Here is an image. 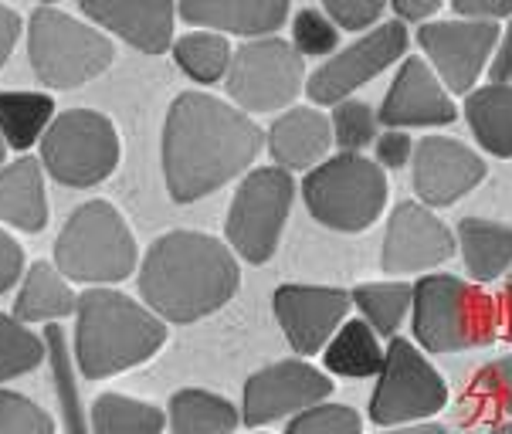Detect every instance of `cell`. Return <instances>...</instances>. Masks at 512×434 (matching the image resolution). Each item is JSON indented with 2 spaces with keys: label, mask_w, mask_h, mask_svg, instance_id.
I'll list each match as a JSON object with an SVG mask.
<instances>
[{
  "label": "cell",
  "mask_w": 512,
  "mask_h": 434,
  "mask_svg": "<svg viewBox=\"0 0 512 434\" xmlns=\"http://www.w3.org/2000/svg\"><path fill=\"white\" fill-rule=\"evenodd\" d=\"M265 133L248 112L218 95L184 92L170 102L163 123V177L177 204H194L245 173Z\"/></svg>",
  "instance_id": "6da1fadb"
},
{
  "label": "cell",
  "mask_w": 512,
  "mask_h": 434,
  "mask_svg": "<svg viewBox=\"0 0 512 434\" xmlns=\"http://www.w3.org/2000/svg\"><path fill=\"white\" fill-rule=\"evenodd\" d=\"M414 340L428 353H462L496 343L502 309L475 282L424 275L414 282Z\"/></svg>",
  "instance_id": "277c9868"
},
{
  "label": "cell",
  "mask_w": 512,
  "mask_h": 434,
  "mask_svg": "<svg viewBox=\"0 0 512 434\" xmlns=\"http://www.w3.org/2000/svg\"><path fill=\"white\" fill-rule=\"evenodd\" d=\"M380 434H448V428L421 421V424H407V428H387V431H380Z\"/></svg>",
  "instance_id": "bcb514c9"
},
{
  "label": "cell",
  "mask_w": 512,
  "mask_h": 434,
  "mask_svg": "<svg viewBox=\"0 0 512 434\" xmlns=\"http://www.w3.org/2000/svg\"><path fill=\"white\" fill-rule=\"evenodd\" d=\"M173 58L184 72L201 85H214L228 75L231 68V41L214 31H190L177 38Z\"/></svg>",
  "instance_id": "f546056e"
},
{
  "label": "cell",
  "mask_w": 512,
  "mask_h": 434,
  "mask_svg": "<svg viewBox=\"0 0 512 434\" xmlns=\"http://www.w3.org/2000/svg\"><path fill=\"white\" fill-rule=\"evenodd\" d=\"M333 394V384L323 370H316L306 360H282L272 367L251 373L245 384V404L241 421L248 428L282 421L285 414H302L309 407H319Z\"/></svg>",
  "instance_id": "5bb4252c"
},
{
  "label": "cell",
  "mask_w": 512,
  "mask_h": 434,
  "mask_svg": "<svg viewBox=\"0 0 512 434\" xmlns=\"http://www.w3.org/2000/svg\"><path fill=\"white\" fill-rule=\"evenodd\" d=\"M177 14L194 28H207L214 34H241V38H272L289 21L285 0H187Z\"/></svg>",
  "instance_id": "ffe728a7"
},
{
  "label": "cell",
  "mask_w": 512,
  "mask_h": 434,
  "mask_svg": "<svg viewBox=\"0 0 512 434\" xmlns=\"http://www.w3.org/2000/svg\"><path fill=\"white\" fill-rule=\"evenodd\" d=\"M4 160H7V143H4V136H0V167H4Z\"/></svg>",
  "instance_id": "681fc988"
},
{
  "label": "cell",
  "mask_w": 512,
  "mask_h": 434,
  "mask_svg": "<svg viewBox=\"0 0 512 434\" xmlns=\"http://www.w3.org/2000/svg\"><path fill=\"white\" fill-rule=\"evenodd\" d=\"M455 245L475 282H496L512 272V228L489 217H462L455 228Z\"/></svg>",
  "instance_id": "603a6c76"
},
{
  "label": "cell",
  "mask_w": 512,
  "mask_h": 434,
  "mask_svg": "<svg viewBox=\"0 0 512 434\" xmlns=\"http://www.w3.org/2000/svg\"><path fill=\"white\" fill-rule=\"evenodd\" d=\"M377 109L367 106L360 99H346L333 109V143H340L343 153H357L367 150L370 143H377Z\"/></svg>",
  "instance_id": "d6a6232c"
},
{
  "label": "cell",
  "mask_w": 512,
  "mask_h": 434,
  "mask_svg": "<svg viewBox=\"0 0 512 434\" xmlns=\"http://www.w3.org/2000/svg\"><path fill=\"white\" fill-rule=\"evenodd\" d=\"M241 272L231 248L201 231L156 238L140 268V292L167 323H197L238 295Z\"/></svg>",
  "instance_id": "7a4b0ae2"
},
{
  "label": "cell",
  "mask_w": 512,
  "mask_h": 434,
  "mask_svg": "<svg viewBox=\"0 0 512 434\" xmlns=\"http://www.w3.org/2000/svg\"><path fill=\"white\" fill-rule=\"evenodd\" d=\"M82 14L102 24L106 31L119 34L126 45H133L143 55H163L173 45V21L177 7L173 4H123V0H85Z\"/></svg>",
  "instance_id": "d6986e66"
},
{
  "label": "cell",
  "mask_w": 512,
  "mask_h": 434,
  "mask_svg": "<svg viewBox=\"0 0 512 434\" xmlns=\"http://www.w3.org/2000/svg\"><path fill=\"white\" fill-rule=\"evenodd\" d=\"M45 353H48V346L41 343V336L24 329L14 316L0 312V384L38 370Z\"/></svg>",
  "instance_id": "1f68e13d"
},
{
  "label": "cell",
  "mask_w": 512,
  "mask_h": 434,
  "mask_svg": "<svg viewBox=\"0 0 512 434\" xmlns=\"http://www.w3.org/2000/svg\"><path fill=\"white\" fill-rule=\"evenodd\" d=\"M489 82L512 85V17L506 21V28H502L496 55H492V62H489Z\"/></svg>",
  "instance_id": "7bdbcfd3"
},
{
  "label": "cell",
  "mask_w": 512,
  "mask_h": 434,
  "mask_svg": "<svg viewBox=\"0 0 512 434\" xmlns=\"http://www.w3.org/2000/svg\"><path fill=\"white\" fill-rule=\"evenodd\" d=\"M0 221L14 224L17 231L38 234L48 224V197L41 163L24 156L0 170Z\"/></svg>",
  "instance_id": "7402d4cb"
},
{
  "label": "cell",
  "mask_w": 512,
  "mask_h": 434,
  "mask_svg": "<svg viewBox=\"0 0 512 434\" xmlns=\"http://www.w3.org/2000/svg\"><path fill=\"white\" fill-rule=\"evenodd\" d=\"M489 434H512V421H502V424H496Z\"/></svg>",
  "instance_id": "c3c4849f"
},
{
  "label": "cell",
  "mask_w": 512,
  "mask_h": 434,
  "mask_svg": "<svg viewBox=\"0 0 512 434\" xmlns=\"http://www.w3.org/2000/svg\"><path fill=\"white\" fill-rule=\"evenodd\" d=\"M292 48L299 58H326L340 48V28H336L319 7H302L292 17Z\"/></svg>",
  "instance_id": "836d02e7"
},
{
  "label": "cell",
  "mask_w": 512,
  "mask_h": 434,
  "mask_svg": "<svg viewBox=\"0 0 512 434\" xmlns=\"http://www.w3.org/2000/svg\"><path fill=\"white\" fill-rule=\"evenodd\" d=\"M472 384H475L472 387L475 397H482L489 407H496V411L512 418V357L485 363V367L475 373Z\"/></svg>",
  "instance_id": "74e56055"
},
{
  "label": "cell",
  "mask_w": 512,
  "mask_h": 434,
  "mask_svg": "<svg viewBox=\"0 0 512 434\" xmlns=\"http://www.w3.org/2000/svg\"><path fill=\"white\" fill-rule=\"evenodd\" d=\"M302 201L329 231H367L387 207V173L357 153L329 156L326 163L306 173Z\"/></svg>",
  "instance_id": "8992f818"
},
{
  "label": "cell",
  "mask_w": 512,
  "mask_h": 434,
  "mask_svg": "<svg viewBox=\"0 0 512 434\" xmlns=\"http://www.w3.org/2000/svg\"><path fill=\"white\" fill-rule=\"evenodd\" d=\"M58 272L72 282L109 285L136 268V238L123 214L106 201H89L68 217L55 241Z\"/></svg>",
  "instance_id": "5b68a950"
},
{
  "label": "cell",
  "mask_w": 512,
  "mask_h": 434,
  "mask_svg": "<svg viewBox=\"0 0 512 434\" xmlns=\"http://www.w3.org/2000/svg\"><path fill=\"white\" fill-rule=\"evenodd\" d=\"M45 346L51 353V367H55V384H58V401H62V411H65V428L68 434H89L82 421V404H78V390L72 380V363H68V346H65L62 329L48 326Z\"/></svg>",
  "instance_id": "e575fe53"
},
{
  "label": "cell",
  "mask_w": 512,
  "mask_h": 434,
  "mask_svg": "<svg viewBox=\"0 0 512 434\" xmlns=\"http://www.w3.org/2000/svg\"><path fill=\"white\" fill-rule=\"evenodd\" d=\"M285 434H363V421L346 404H319L295 414Z\"/></svg>",
  "instance_id": "d590c367"
},
{
  "label": "cell",
  "mask_w": 512,
  "mask_h": 434,
  "mask_svg": "<svg viewBox=\"0 0 512 434\" xmlns=\"http://www.w3.org/2000/svg\"><path fill=\"white\" fill-rule=\"evenodd\" d=\"M75 312V360L89 380L140 367L167 343L163 319L123 292L89 289L78 295Z\"/></svg>",
  "instance_id": "3957f363"
},
{
  "label": "cell",
  "mask_w": 512,
  "mask_h": 434,
  "mask_svg": "<svg viewBox=\"0 0 512 434\" xmlns=\"http://www.w3.org/2000/svg\"><path fill=\"white\" fill-rule=\"evenodd\" d=\"M28 55L34 75L51 89H78L102 75L116 48L102 31L82 24L58 7H38L28 21Z\"/></svg>",
  "instance_id": "52a82bcc"
},
{
  "label": "cell",
  "mask_w": 512,
  "mask_h": 434,
  "mask_svg": "<svg viewBox=\"0 0 512 434\" xmlns=\"http://www.w3.org/2000/svg\"><path fill=\"white\" fill-rule=\"evenodd\" d=\"M373 153H377V167L380 170H401L411 163L414 156V140L404 133V129H384L373 143Z\"/></svg>",
  "instance_id": "ab89813d"
},
{
  "label": "cell",
  "mask_w": 512,
  "mask_h": 434,
  "mask_svg": "<svg viewBox=\"0 0 512 434\" xmlns=\"http://www.w3.org/2000/svg\"><path fill=\"white\" fill-rule=\"evenodd\" d=\"M21 268H24V248L7 231H0V295L14 289V282L21 279Z\"/></svg>",
  "instance_id": "b9f144b4"
},
{
  "label": "cell",
  "mask_w": 512,
  "mask_h": 434,
  "mask_svg": "<svg viewBox=\"0 0 512 434\" xmlns=\"http://www.w3.org/2000/svg\"><path fill=\"white\" fill-rule=\"evenodd\" d=\"M502 309H506L512 319V272L506 275V289H502Z\"/></svg>",
  "instance_id": "7dc6e473"
},
{
  "label": "cell",
  "mask_w": 512,
  "mask_h": 434,
  "mask_svg": "<svg viewBox=\"0 0 512 434\" xmlns=\"http://www.w3.org/2000/svg\"><path fill=\"white\" fill-rule=\"evenodd\" d=\"M55 102L41 92H0V136L14 150H28L48 133Z\"/></svg>",
  "instance_id": "83f0119b"
},
{
  "label": "cell",
  "mask_w": 512,
  "mask_h": 434,
  "mask_svg": "<svg viewBox=\"0 0 512 434\" xmlns=\"http://www.w3.org/2000/svg\"><path fill=\"white\" fill-rule=\"evenodd\" d=\"M441 11V0H394V14L404 24H431Z\"/></svg>",
  "instance_id": "ee69618b"
},
{
  "label": "cell",
  "mask_w": 512,
  "mask_h": 434,
  "mask_svg": "<svg viewBox=\"0 0 512 434\" xmlns=\"http://www.w3.org/2000/svg\"><path fill=\"white\" fill-rule=\"evenodd\" d=\"M465 119L482 150L512 156V85H482L465 95Z\"/></svg>",
  "instance_id": "d4e9b609"
},
{
  "label": "cell",
  "mask_w": 512,
  "mask_h": 434,
  "mask_svg": "<svg viewBox=\"0 0 512 434\" xmlns=\"http://www.w3.org/2000/svg\"><path fill=\"white\" fill-rule=\"evenodd\" d=\"M268 153L279 170H316L333 146V123L312 106L289 109L268 129Z\"/></svg>",
  "instance_id": "44dd1931"
},
{
  "label": "cell",
  "mask_w": 512,
  "mask_h": 434,
  "mask_svg": "<svg viewBox=\"0 0 512 434\" xmlns=\"http://www.w3.org/2000/svg\"><path fill=\"white\" fill-rule=\"evenodd\" d=\"M295 201V180L292 173L279 167H258L241 180L238 194L228 207V231L231 248L245 262L265 265L279 248V238L285 231V221L292 214Z\"/></svg>",
  "instance_id": "ba28073f"
},
{
  "label": "cell",
  "mask_w": 512,
  "mask_h": 434,
  "mask_svg": "<svg viewBox=\"0 0 512 434\" xmlns=\"http://www.w3.org/2000/svg\"><path fill=\"white\" fill-rule=\"evenodd\" d=\"M448 404V384L441 373L404 336H394L384 353L377 390L370 401V421L380 428H407L438 414Z\"/></svg>",
  "instance_id": "30bf717a"
},
{
  "label": "cell",
  "mask_w": 512,
  "mask_h": 434,
  "mask_svg": "<svg viewBox=\"0 0 512 434\" xmlns=\"http://www.w3.org/2000/svg\"><path fill=\"white\" fill-rule=\"evenodd\" d=\"M350 299H353V306L363 312V323H367L373 333L394 340L404 316L414 306V285L411 282H363L350 292Z\"/></svg>",
  "instance_id": "f1b7e54d"
},
{
  "label": "cell",
  "mask_w": 512,
  "mask_h": 434,
  "mask_svg": "<svg viewBox=\"0 0 512 434\" xmlns=\"http://www.w3.org/2000/svg\"><path fill=\"white\" fill-rule=\"evenodd\" d=\"M414 194L421 197L424 207H448L462 201L468 190H475L485 180V160L472 146L448 136H424L414 143Z\"/></svg>",
  "instance_id": "e0dca14e"
},
{
  "label": "cell",
  "mask_w": 512,
  "mask_h": 434,
  "mask_svg": "<svg viewBox=\"0 0 512 434\" xmlns=\"http://www.w3.org/2000/svg\"><path fill=\"white\" fill-rule=\"evenodd\" d=\"M384 353L380 350L377 333L363 323V319H350L343 329H336V336L326 346V370L336 377H373L384 370Z\"/></svg>",
  "instance_id": "4316f807"
},
{
  "label": "cell",
  "mask_w": 512,
  "mask_h": 434,
  "mask_svg": "<svg viewBox=\"0 0 512 434\" xmlns=\"http://www.w3.org/2000/svg\"><path fill=\"white\" fill-rule=\"evenodd\" d=\"M323 14L340 31H373L387 14L384 0H326Z\"/></svg>",
  "instance_id": "f35d334b"
},
{
  "label": "cell",
  "mask_w": 512,
  "mask_h": 434,
  "mask_svg": "<svg viewBox=\"0 0 512 434\" xmlns=\"http://www.w3.org/2000/svg\"><path fill=\"white\" fill-rule=\"evenodd\" d=\"M95 434H160L163 411L123 394H102L92 407Z\"/></svg>",
  "instance_id": "4dcf8cb0"
},
{
  "label": "cell",
  "mask_w": 512,
  "mask_h": 434,
  "mask_svg": "<svg viewBox=\"0 0 512 434\" xmlns=\"http://www.w3.org/2000/svg\"><path fill=\"white\" fill-rule=\"evenodd\" d=\"M377 119L384 129L451 126L458 119V109L424 58H404L401 72L394 75L384 102H380Z\"/></svg>",
  "instance_id": "ac0fdd59"
},
{
  "label": "cell",
  "mask_w": 512,
  "mask_h": 434,
  "mask_svg": "<svg viewBox=\"0 0 512 434\" xmlns=\"http://www.w3.org/2000/svg\"><path fill=\"white\" fill-rule=\"evenodd\" d=\"M238 424V407L211 390L187 387L170 397V434H231Z\"/></svg>",
  "instance_id": "484cf974"
},
{
  "label": "cell",
  "mask_w": 512,
  "mask_h": 434,
  "mask_svg": "<svg viewBox=\"0 0 512 434\" xmlns=\"http://www.w3.org/2000/svg\"><path fill=\"white\" fill-rule=\"evenodd\" d=\"M306 89V62L289 41H245L231 55L228 92L241 112H279Z\"/></svg>",
  "instance_id": "8fae6325"
},
{
  "label": "cell",
  "mask_w": 512,
  "mask_h": 434,
  "mask_svg": "<svg viewBox=\"0 0 512 434\" xmlns=\"http://www.w3.org/2000/svg\"><path fill=\"white\" fill-rule=\"evenodd\" d=\"M78 309V295L55 265L34 262L24 275V285L14 302L17 323H51V319L72 316Z\"/></svg>",
  "instance_id": "cb8c5ba5"
},
{
  "label": "cell",
  "mask_w": 512,
  "mask_h": 434,
  "mask_svg": "<svg viewBox=\"0 0 512 434\" xmlns=\"http://www.w3.org/2000/svg\"><path fill=\"white\" fill-rule=\"evenodd\" d=\"M451 11L465 21H489V24H499L502 17H512V0H455Z\"/></svg>",
  "instance_id": "60d3db41"
},
{
  "label": "cell",
  "mask_w": 512,
  "mask_h": 434,
  "mask_svg": "<svg viewBox=\"0 0 512 434\" xmlns=\"http://www.w3.org/2000/svg\"><path fill=\"white\" fill-rule=\"evenodd\" d=\"M455 251V234L431 207H424L421 201H401L387 217L380 268L387 275L428 272V268L448 262Z\"/></svg>",
  "instance_id": "9a60e30c"
},
{
  "label": "cell",
  "mask_w": 512,
  "mask_h": 434,
  "mask_svg": "<svg viewBox=\"0 0 512 434\" xmlns=\"http://www.w3.org/2000/svg\"><path fill=\"white\" fill-rule=\"evenodd\" d=\"M17 34H21V17H17L14 7L0 4V65L11 58V51L17 45Z\"/></svg>",
  "instance_id": "f6af8a7d"
},
{
  "label": "cell",
  "mask_w": 512,
  "mask_h": 434,
  "mask_svg": "<svg viewBox=\"0 0 512 434\" xmlns=\"http://www.w3.org/2000/svg\"><path fill=\"white\" fill-rule=\"evenodd\" d=\"M350 306V292L333 285H279L272 299L275 319L299 357L326 350Z\"/></svg>",
  "instance_id": "2e32d148"
},
{
  "label": "cell",
  "mask_w": 512,
  "mask_h": 434,
  "mask_svg": "<svg viewBox=\"0 0 512 434\" xmlns=\"http://www.w3.org/2000/svg\"><path fill=\"white\" fill-rule=\"evenodd\" d=\"M407 24L404 21H384L373 31H367L363 38L353 41L350 48L336 51L329 62H323L312 72L306 82V92L316 106H340L350 99L360 85H367L370 78H377L380 72H387L397 58H404L407 51Z\"/></svg>",
  "instance_id": "7c38bea8"
},
{
  "label": "cell",
  "mask_w": 512,
  "mask_h": 434,
  "mask_svg": "<svg viewBox=\"0 0 512 434\" xmlns=\"http://www.w3.org/2000/svg\"><path fill=\"white\" fill-rule=\"evenodd\" d=\"M41 160L65 187L102 184L119 163L116 126L95 109L62 112L41 136Z\"/></svg>",
  "instance_id": "9c48e42d"
},
{
  "label": "cell",
  "mask_w": 512,
  "mask_h": 434,
  "mask_svg": "<svg viewBox=\"0 0 512 434\" xmlns=\"http://www.w3.org/2000/svg\"><path fill=\"white\" fill-rule=\"evenodd\" d=\"M499 34H502L499 24L455 17V21L421 24L418 45L428 55L431 72L441 78V85H448V92L472 95L482 72H489Z\"/></svg>",
  "instance_id": "4fadbf2b"
},
{
  "label": "cell",
  "mask_w": 512,
  "mask_h": 434,
  "mask_svg": "<svg viewBox=\"0 0 512 434\" xmlns=\"http://www.w3.org/2000/svg\"><path fill=\"white\" fill-rule=\"evenodd\" d=\"M0 434H55V421L28 397L0 387Z\"/></svg>",
  "instance_id": "8d00e7d4"
}]
</instances>
